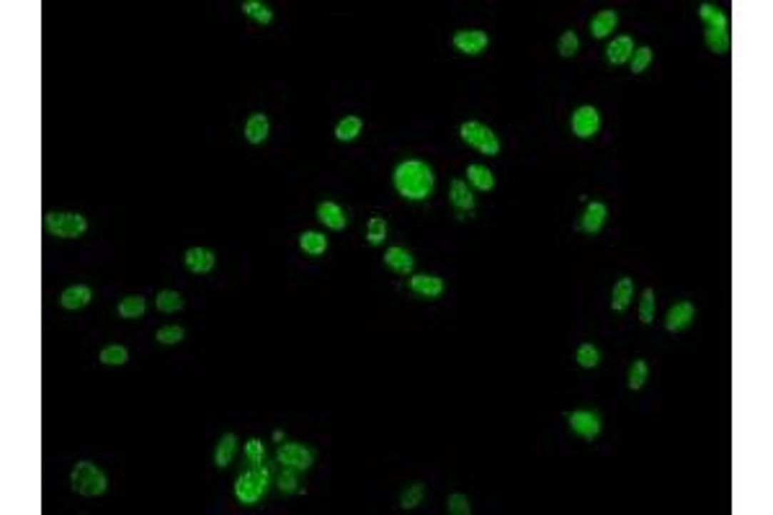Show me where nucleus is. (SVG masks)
Instances as JSON below:
<instances>
[{
    "instance_id": "nucleus-21",
    "label": "nucleus",
    "mask_w": 773,
    "mask_h": 515,
    "mask_svg": "<svg viewBox=\"0 0 773 515\" xmlns=\"http://www.w3.org/2000/svg\"><path fill=\"white\" fill-rule=\"evenodd\" d=\"M616 26H619V14L616 11H598L590 19V36L593 39H606Z\"/></svg>"
},
{
    "instance_id": "nucleus-16",
    "label": "nucleus",
    "mask_w": 773,
    "mask_h": 515,
    "mask_svg": "<svg viewBox=\"0 0 773 515\" xmlns=\"http://www.w3.org/2000/svg\"><path fill=\"white\" fill-rule=\"evenodd\" d=\"M384 263H387V268L395 273H413V268H415V258H413V253L405 250V248H387V253H384Z\"/></svg>"
},
{
    "instance_id": "nucleus-4",
    "label": "nucleus",
    "mask_w": 773,
    "mask_h": 515,
    "mask_svg": "<svg viewBox=\"0 0 773 515\" xmlns=\"http://www.w3.org/2000/svg\"><path fill=\"white\" fill-rule=\"evenodd\" d=\"M459 137H462L464 145L475 147L480 155H490V158L500 155V139H497V134L492 132L487 124H483V121H464V124L459 126Z\"/></svg>"
},
{
    "instance_id": "nucleus-41",
    "label": "nucleus",
    "mask_w": 773,
    "mask_h": 515,
    "mask_svg": "<svg viewBox=\"0 0 773 515\" xmlns=\"http://www.w3.org/2000/svg\"><path fill=\"white\" fill-rule=\"evenodd\" d=\"M245 456H248V462L253 466H261L263 464V441L261 438H251V441L245 443Z\"/></svg>"
},
{
    "instance_id": "nucleus-8",
    "label": "nucleus",
    "mask_w": 773,
    "mask_h": 515,
    "mask_svg": "<svg viewBox=\"0 0 773 515\" xmlns=\"http://www.w3.org/2000/svg\"><path fill=\"white\" fill-rule=\"evenodd\" d=\"M451 41H454L456 52L475 57V54H483L485 49H487L490 36H487V31H480V29H462V31L454 34V39Z\"/></svg>"
},
{
    "instance_id": "nucleus-6",
    "label": "nucleus",
    "mask_w": 773,
    "mask_h": 515,
    "mask_svg": "<svg viewBox=\"0 0 773 515\" xmlns=\"http://www.w3.org/2000/svg\"><path fill=\"white\" fill-rule=\"evenodd\" d=\"M570 126H572V134L580 139H590L598 134L601 129V113L595 106H580L575 108L572 119H570Z\"/></svg>"
},
{
    "instance_id": "nucleus-38",
    "label": "nucleus",
    "mask_w": 773,
    "mask_h": 515,
    "mask_svg": "<svg viewBox=\"0 0 773 515\" xmlns=\"http://www.w3.org/2000/svg\"><path fill=\"white\" fill-rule=\"evenodd\" d=\"M650 62H652V49H650V46L635 49V54H632V73L642 75L650 67Z\"/></svg>"
},
{
    "instance_id": "nucleus-3",
    "label": "nucleus",
    "mask_w": 773,
    "mask_h": 515,
    "mask_svg": "<svg viewBox=\"0 0 773 515\" xmlns=\"http://www.w3.org/2000/svg\"><path fill=\"white\" fill-rule=\"evenodd\" d=\"M44 230L60 240H78L88 232V219L78 212H46Z\"/></svg>"
},
{
    "instance_id": "nucleus-18",
    "label": "nucleus",
    "mask_w": 773,
    "mask_h": 515,
    "mask_svg": "<svg viewBox=\"0 0 773 515\" xmlns=\"http://www.w3.org/2000/svg\"><path fill=\"white\" fill-rule=\"evenodd\" d=\"M635 299V278L622 276L611 289V310L614 312H624L629 310V304Z\"/></svg>"
},
{
    "instance_id": "nucleus-5",
    "label": "nucleus",
    "mask_w": 773,
    "mask_h": 515,
    "mask_svg": "<svg viewBox=\"0 0 773 515\" xmlns=\"http://www.w3.org/2000/svg\"><path fill=\"white\" fill-rule=\"evenodd\" d=\"M266 489H268V469H263V464L243 471L235 479V497L243 505H256L266 495Z\"/></svg>"
},
{
    "instance_id": "nucleus-22",
    "label": "nucleus",
    "mask_w": 773,
    "mask_h": 515,
    "mask_svg": "<svg viewBox=\"0 0 773 515\" xmlns=\"http://www.w3.org/2000/svg\"><path fill=\"white\" fill-rule=\"evenodd\" d=\"M699 19L707 24V29H717V31H727L729 29V21L724 16V11L719 6H714V3H701Z\"/></svg>"
},
{
    "instance_id": "nucleus-12",
    "label": "nucleus",
    "mask_w": 773,
    "mask_h": 515,
    "mask_svg": "<svg viewBox=\"0 0 773 515\" xmlns=\"http://www.w3.org/2000/svg\"><path fill=\"white\" fill-rule=\"evenodd\" d=\"M183 263L191 273L201 276V273H209L217 265V255L209 248H188L183 255Z\"/></svg>"
},
{
    "instance_id": "nucleus-29",
    "label": "nucleus",
    "mask_w": 773,
    "mask_h": 515,
    "mask_svg": "<svg viewBox=\"0 0 773 515\" xmlns=\"http://www.w3.org/2000/svg\"><path fill=\"white\" fill-rule=\"evenodd\" d=\"M98 361L103 366H124L126 361H129V350H126V345H119V343L106 345V348L98 353Z\"/></svg>"
},
{
    "instance_id": "nucleus-25",
    "label": "nucleus",
    "mask_w": 773,
    "mask_h": 515,
    "mask_svg": "<svg viewBox=\"0 0 773 515\" xmlns=\"http://www.w3.org/2000/svg\"><path fill=\"white\" fill-rule=\"evenodd\" d=\"M116 312H119V317L121 320H137L142 317L147 312V302L145 297H139V294H132V297H124L119 302V307H116Z\"/></svg>"
},
{
    "instance_id": "nucleus-20",
    "label": "nucleus",
    "mask_w": 773,
    "mask_h": 515,
    "mask_svg": "<svg viewBox=\"0 0 773 515\" xmlns=\"http://www.w3.org/2000/svg\"><path fill=\"white\" fill-rule=\"evenodd\" d=\"M268 132H271V124H268V116L266 113H253L245 121V139L251 145H263L268 139Z\"/></svg>"
},
{
    "instance_id": "nucleus-13",
    "label": "nucleus",
    "mask_w": 773,
    "mask_h": 515,
    "mask_svg": "<svg viewBox=\"0 0 773 515\" xmlns=\"http://www.w3.org/2000/svg\"><path fill=\"white\" fill-rule=\"evenodd\" d=\"M91 299H93V289L88 284H75L60 294L62 310H70V312H78V310H83V307H88Z\"/></svg>"
},
{
    "instance_id": "nucleus-24",
    "label": "nucleus",
    "mask_w": 773,
    "mask_h": 515,
    "mask_svg": "<svg viewBox=\"0 0 773 515\" xmlns=\"http://www.w3.org/2000/svg\"><path fill=\"white\" fill-rule=\"evenodd\" d=\"M467 178H470V183L475 185L477 191H492L495 188V175H492V170L485 165H467Z\"/></svg>"
},
{
    "instance_id": "nucleus-11",
    "label": "nucleus",
    "mask_w": 773,
    "mask_h": 515,
    "mask_svg": "<svg viewBox=\"0 0 773 515\" xmlns=\"http://www.w3.org/2000/svg\"><path fill=\"white\" fill-rule=\"evenodd\" d=\"M410 291L415 297L438 299L443 294V278L433 276V273H415V276L410 278Z\"/></svg>"
},
{
    "instance_id": "nucleus-23",
    "label": "nucleus",
    "mask_w": 773,
    "mask_h": 515,
    "mask_svg": "<svg viewBox=\"0 0 773 515\" xmlns=\"http://www.w3.org/2000/svg\"><path fill=\"white\" fill-rule=\"evenodd\" d=\"M235 451H238V436L235 433H225V436L219 438L217 449H214V464H217L219 469L230 466V462L235 459Z\"/></svg>"
},
{
    "instance_id": "nucleus-34",
    "label": "nucleus",
    "mask_w": 773,
    "mask_h": 515,
    "mask_svg": "<svg viewBox=\"0 0 773 515\" xmlns=\"http://www.w3.org/2000/svg\"><path fill=\"white\" fill-rule=\"evenodd\" d=\"M183 337H186V332H183V327H178V325H166V327H158V332H155V340H158L160 345H178Z\"/></svg>"
},
{
    "instance_id": "nucleus-31",
    "label": "nucleus",
    "mask_w": 773,
    "mask_h": 515,
    "mask_svg": "<svg viewBox=\"0 0 773 515\" xmlns=\"http://www.w3.org/2000/svg\"><path fill=\"white\" fill-rule=\"evenodd\" d=\"M704 41L714 54H727L729 52V31H717V29H707L704 31Z\"/></svg>"
},
{
    "instance_id": "nucleus-26",
    "label": "nucleus",
    "mask_w": 773,
    "mask_h": 515,
    "mask_svg": "<svg viewBox=\"0 0 773 515\" xmlns=\"http://www.w3.org/2000/svg\"><path fill=\"white\" fill-rule=\"evenodd\" d=\"M155 304H158L160 312H166V315H176V312H181V310L186 307V299L181 297L178 291L163 289V291H158V297H155Z\"/></svg>"
},
{
    "instance_id": "nucleus-42",
    "label": "nucleus",
    "mask_w": 773,
    "mask_h": 515,
    "mask_svg": "<svg viewBox=\"0 0 773 515\" xmlns=\"http://www.w3.org/2000/svg\"><path fill=\"white\" fill-rule=\"evenodd\" d=\"M278 489H281V492H286V495L297 492V489H299L297 469H289V466H284V471L278 474Z\"/></svg>"
},
{
    "instance_id": "nucleus-36",
    "label": "nucleus",
    "mask_w": 773,
    "mask_h": 515,
    "mask_svg": "<svg viewBox=\"0 0 773 515\" xmlns=\"http://www.w3.org/2000/svg\"><path fill=\"white\" fill-rule=\"evenodd\" d=\"M446 510H449L451 515H470L472 502H470V497L462 495V492H451V495L446 497Z\"/></svg>"
},
{
    "instance_id": "nucleus-37",
    "label": "nucleus",
    "mask_w": 773,
    "mask_h": 515,
    "mask_svg": "<svg viewBox=\"0 0 773 515\" xmlns=\"http://www.w3.org/2000/svg\"><path fill=\"white\" fill-rule=\"evenodd\" d=\"M640 320L642 325L655 322V289H645L640 299Z\"/></svg>"
},
{
    "instance_id": "nucleus-39",
    "label": "nucleus",
    "mask_w": 773,
    "mask_h": 515,
    "mask_svg": "<svg viewBox=\"0 0 773 515\" xmlns=\"http://www.w3.org/2000/svg\"><path fill=\"white\" fill-rule=\"evenodd\" d=\"M384 238H387V222H384L382 217L369 219V232H366V240H369L371 245H382Z\"/></svg>"
},
{
    "instance_id": "nucleus-40",
    "label": "nucleus",
    "mask_w": 773,
    "mask_h": 515,
    "mask_svg": "<svg viewBox=\"0 0 773 515\" xmlns=\"http://www.w3.org/2000/svg\"><path fill=\"white\" fill-rule=\"evenodd\" d=\"M577 49H580V39H577V34L575 31H565L560 36V54L562 57H575Z\"/></svg>"
},
{
    "instance_id": "nucleus-7",
    "label": "nucleus",
    "mask_w": 773,
    "mask_h": 515,
    "mask_svg": "<svg viewBox=\"0 0 773 515\" xmlns=\"http://www.w3.org/2000/svg\"><path fill=\"white\" fill-rule=\"evenodd\" d=\"M276 459L281 466H289V469H297V471H307L312 466V462H315L312 451L299 446V443H284V446H278Z\"/></svg>"
},
{
    "instance_id": "nucleus-9",
    "label": "nucleus",
    "mask_w": 773,
    "mask_h": 515,
    "mask_svg": "<svg viewBox=\"0 0 773 515\" xmlns=\"http://www.w3.org/2000/svg\"><path fill=\"white\" fill-rule=\"evenodd\" d=\"M567 420H570L572 433H577V436L585 438V441H593V438H598V433H601V417L595 415V412H590V409H575V412H570L567 415Z\"/></svg>"
},
{
    "instance_id": "nucleus-15",
    "label": "nucleus",
    "mask_w": 773,
    "mask_h": 515,
    "mask_svg": "<svg viewBox=\"0 0 773 515\" xmlns=\"http://www.w3.org/2000/svg\"><path fill=\"white\" fill-rule=\"evenodd\" d=\"M318 219L328 227V230H335V232L345 230V225H348V217H345V212L335 204V201H320Z\"/></svg>"
},
{
    "instance_id": "nucleus-35",
    "label": "nucleus",
    "mask_w": 773,
    "mask_h": 515,
    "mask_svg": "<svg viewBox=\"0 0 773 515\" xmlns=\"http://www.w3.org/2000/svg\"><path fill=\"white\" fill-rule=\"evenodd\" d=\"M423 495H425L423 484H420V482L410 484L408 489H403V495H400V505H403L405 510H413V508H418V505H420Z\"/></svg>"
},
{
    "instance_id": "nucleus-19",
    "label": "nucleus",
    "mask_w": 773,
    "mask_h": 515,
    "mask_svg": "<svg viewBox=\"0 0 773 515\" xmlns=\"http://www.w3.org/2000/svg\"><path fill=\"white\" fill-rule=\"evenodd\" d=\"M449 198H451V204H454V209L459 212V217H462L464 212H472V209H475V193L470 191V185L459 178L451 180Z\"/></svg>"
},
{
    "instance_id": "nucleus-2",
    "label": "nucleus",
    "mask_w": 773,
    "mask_h": 515,
    "mask_svg": "<svg viewBox=\"0 0 773 515\" xmlns=\"http://www.w3.org/2000/svg\"><path fill=\"white\" fill-rule=\"evenodd\" d=\"M70 484L78 495L83 497H98L108 489V476L103 474V469H98L91 462H78L70 471Z\"/></svg>"
},
{
    "instance_id": "nucleus-32",
    "label": "nucleus",
    "mask_w": 773,
    "mask_h": 515,
    "mask_svg": "<svg viewBox=\"0 0 773 515\" xmlns=\"http://www.w3.org/2000/svg\"><path fill=\"white\" fill-rule=\"evenodd\" d=\"M647 374H650L647 361H642V358H640V361H635V364L629 366V377H627L629 389H632V392L642 389V387H645V382H647Z\"/></svg>"
},
{
    "instance_id": "nucleus-30",
    "label": "nucleus",
    "mask_w": 773,
    "mask_h": 515,
    "mask_svg": "<svg viewBox=\"0 0 773 515\" xmlns=\"http://www.w3.org/2000/svg\"><path fill=\"white\" fill-rule=\"evenodd\" d=\"M243 14L251 16V19L258 21V24H263V26H268V24L273 21V11L266 6V3H261V0H245Z\"/></svg>"
},
{
    "instance_id": "nucleus-1",
    "label": "nucleus",
    "mask_w": 773,
    "mask_h": 515,
    "mask_svg": "<svg viewBox=\"0 0 773 515\" xmlns=\"http://www.w3.org/2000/svg\"><path fill=\"white\" fill-rule=\"evenodd\" d=\"M392 180H395L397 193L408 201H423L433 193V185H436V175L423 160H403L395 168Z\"/></svg>"
},
{
    "instance_id": "nucleus-28",
    "label": "nucleus",
    "mask_w": 773,
    "mask_h": 515,
    "mask_svg": "<svg viewBox=\"0 0 773 515\" xmlns=\"http://www.w3.org/2000/svg\"><path fill=\"white\" fill-rule=\"evenodd\" d=\"M361 129H364V121L358 119V116H345V119L338 121L335 139L338 142H353L361 134Z\"/></svg>"
},
{
    "instance_id": "nucleus-27",
    "label": "nucleus",
    "mask_w": 773,
    "mask_h": 515,
    "mask_svg": "<svg viewBox=\"0 0 773 515\" xmlns=\"http://www.w3.org/2000/svg\"><path fill=\"white\" fill-rule=\"evenodd\" d=\"M299 248H302L307 255L318 258L328 250V238L320 235V232H302V235H299Z\"/></svg>"
},
{
    "instance_id": "nucleus-10",
    "label": "nucleus",
    "mask_w": 773,
    "mask_h": 515,
    "mask_svg": "<svg viewBox=\"0 0 773 515\" xmlns=\"http://www.w3.org/2000/svg\"><path fill=\"white\" fill-rule=\"evenodd\" d=\"M694 317H696V307H694L691 302H678V304H673V307L667 310V315H665V327H667V332H681V330H686L688 325L694 322Z\"/></svg>"
},
{
    "instance_id": "nucleus-14",
    "label": "nucleus",
    "mask_w": 773,
    "mask_h": 515,
    "mask_svg": "<svg viewBox=\"0 0 773 515\" xmlns=\"http://www.w3.org/2000/svg\"><path fill=\"white\" fill-rule=\"evenodd\" d=\"M606 214H608L606 204H601V201H590L580 217V230L585 232V235H598L603 222H606Z\"/></svg>"
},
{
    "instance_id": "nucleus-33",
    "label": "nucleus",
    "mask_w": 773,
    "mask_h": 515,
    "mask_svg": "<svg viewBox=\"0 0 773 515\" xmlns=\"http://www.w3.org/2000/svg\"><path fill=\"white\" fill-rule=\"evenodd\" d=\"M575 358L582 369H595V366L601 364V353H598V348H595L593 343H582L580 348H577Z\"/></svg>"
},
{
    "instance_id": "nucleus-17",
    "label": "nucleus",
    "mask_w": 773,
    "mask_h": 515,
    "mask_svg": "<svg viewBox=\"0 0 773 515\" xmlns=\"http://www.w3.org/2000/svg\"><path fill=\"white\" fill-rule=\"evenodd\" d=\"M635 54V39L632 36H614V41H608L606 46V60L611 65H624L632 60Z\"/></svg>"
}]
</instances>
